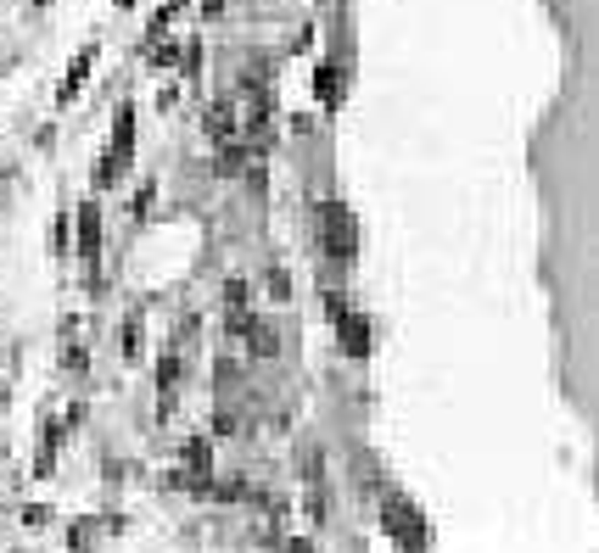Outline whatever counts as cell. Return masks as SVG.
<instances>
[{
	"label": "cell",
	"mask_w": 599,
	"mask_h": 553,
	"mask_svg": "<svg viewBox=\"0 0 599 553\" xmlns=\"http://www.w3.org/2000/svg\"><path fill=\"white\" fill-rule=\"evenodd\" d=\"M381 520H387L392 537H398V553H426V520H420V508L409 498L381 492Z\"/></svg>",
	"instance_id": "obj_1"
},
{
	"label": "cell",
	"mask_w": 599,
	"mask_h": 553,
	"mask_svg": "<svg viewBox=\"0 0 599 553\" xmlns=\"http://www.w3.org/2000/svg\"><path fill=\"white\" fill-rule=\"evenodd\" d=\"M320 246H325L330 263H354L359 229H354V212H347V207H325L320 212Z\"/></svg>",
	"instance_id": "obj_2"
},
{
	"label": "cell",
	"mask_w": 599,
	"mask_h": 553,
	"mask_svg": "<svg viewBox=\"0 0 599 553\" xmlns=\"http://www.w3.org/2000/svg\"><path fill=\"white\" fill-rule=\"evenodd\" d=\"M337 335H342V347H347V358H370V313H342L337 318Z\"/></svg>",
	"instance_id": "obj_3"
},
{
	"label": "cell",
	"mask_w": 599,
	"mask_h": 553,
	"mask_svg": "<svg viewBox=\"0 0 599 553\" xmlns=\"http://www.w3.org/2000/svg\"><path fill=\"white\" fill-rule=\"evenodd\" d=\"M185 464H191V470H208V436H191V442H185Z\"/></svg>",
	"instance_id": "obj_4"
},
{
	"label": "cell",
	"mask_w": 599,
	"mask_h": 553,
	"mask_svg": "<svg viewBox=\"0 0 599 553\" xmlns=\"http://www.w3.org/2000/svg\"><path fill=\"white\" fill-rule=\"evenodd\" d=\"M314 90H320V101H337V68H320Z\"/></svg>",
	"instance_id": "obj_5"
},
{
	"label": "cell",
	"mask_w": 599,
	"mask_h": 553,
	"mask_svg": "<svg viewBox=\"0 0 599 553\" xmlns=\"http://www.w3.org/2000/svg\"><path fill=\"white\" fill-rule=\"evenodd\" d=\"M79 224H85V258H96V207L79 212Z\"/></svg>",
	"instance_id": "obj_6"
}]
</instances>
